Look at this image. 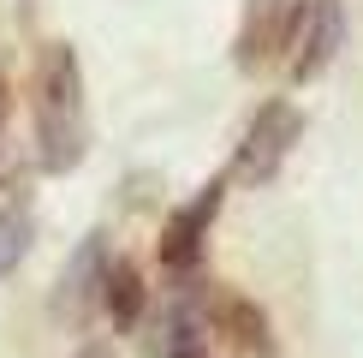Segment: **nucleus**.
<instances>
[{"label": "nucleus", "instance_id": "nucleus-1", "mask_svg": "<svg viewBox=\"0 0 363 358\" xmlns=\"http://www.w3.org/2000/svg\"><path fill=\"white\" fill-rule=\"evenodd\" d=\"M36 143H42V168L66 173L84 161L89 143V114H84V66L66 42H54L42 54L36 72Z\"/></svg>", "mask_w": 363, "mask_h": 358}, {"label": "nucleus", "instance_id": "nucleus-2", "mask_svg": "<svg viewBox=\"0 0 363 358\" xmlns=\"http://www.w3.org/2000/svg\"><path fill=\"white\" fill-rule=\"evenodd\" d=\"M304 12H310V0H250L245 36H238V66L256 72V66H268L280 48H292L298 30H304Z\"/></svg>", "mask_w": 363, "mask_h": 358}, {"label": "nucleus", "instance_id": "nucleus-3", "mask_svg": "<svg viewBox=\"0 0 363 358\" xmlns=\"http://www.w3.org/2000/svg\"><path fill=\"white\" fill-rule=\"evenodd\" d=\"M298 131H304V119L286 108V102H268V108H256L250 131H245V143H238V173H245V179H274V173H280V161L292 156Z\"/></svg>", "mask_w": 363, "mask_h": 358}, {"label": "nucleus", "instance_id": "nucleus-4", "mask_svg": "<svg viewBox=\"0 0 363 358\" xmlns=\"http://www.w3.org/2000/svg\"><path fill=\"white\" fill-rule=\"evenodd\" d=\"M220 197H226V185L215 179V185H203L185 209H173V221L161 227V263L167 268H191L203 257V239H208V227H215V215H220Z\"/></svg>", "mask_w": 363, "mask_h": 358}, {"label": "nucleus", "instance_id": "nucleus-5", "mask_svg": "<svg viewBox=\"0 0 363 358\" xmlns=\"http://www.w3.org/2000/svg\"><path fill=\"white\" fill-rule=\"evenodd\" d=\"M292 48H298V54H292V78H298V84L334 66V54L345 48V12H340V0H310L304 30H298Z\"/></svg>", "mask_w": 363, "mask_h": 358}, {"label": "nucleus", "instance_id": "nucleus-6", "mask_svg": "<svg viewBox=\"0 0 363 358\" xmlns=\"http://www.w3.org/2000/svg\"><path fill=\"white\" fill-rule=\"evenodd\" d=\"M96 305L113 317V328H138V322H143V305H149V287H143L138 263H125V257L101 263V287H96Z\"/></svg>", "mask_w": 363, "mask_h": 358}, {"label": "nucleus", "instance_id": "nucleus-7", "mask_svg": "<svg viewBox=\"0 0 363 358\" xmlns=\"http://www.w3.org/2000/svg\"><path fill=\"white\" fill-rule=\"evenodd\" d=\"M208 317H215V328L233 347H245L256 358H274V335H268V317L250 305V298H238V293H220L215 305H208Z\"/></svg>", "mask_w": 363, "mask_h": 358}, {"label": "nucleus", "instance_id": "nucleus-8", "mask_svg": "<svg viewBox=\"0 0 363 358\" xmlns=\"http://www.w3.org/2000/svg\"><path fill=\"white\" fill-rule=\"evenodd\" d=\"M101 239H84L78 257L66 263V275H60V310H66V322H84L89 305H96V287H101Z\"/></svg>", "mask_w": 363, "mask_h": 358}, {"label": "nucleus", "instance_id": "nucleus-9", "mask_svg": "<svg viewBox=\"0 0 363 358\" xmlns=\"http://www.w3.org/2000/svg\"><path fill=\"white\" fill-rule=\"evenodd\" d=\"M24 245H30V221L24 215H0V275L24 257Z\"/></svg>", "mask_w": 363, "mask_h": 358}, {"label": "nucleus", "instance_id": "nucleus-10", "mask_svg": "<svg viewBox=\"0 0 363 358\" xmlns=\"http://www.w3.org/2000/svg\"><path fill=\"white\" fill-rule=\"evenodd\" d=\"M6 114H12V90H6V78H0V126H6Z\"/></svg>", "mask_w": 363, "mask_h": 358}, {"label": "nucleus", "instance_id": "nucleus-11", "mask_svg": "<svg viewBox=\"0 0 363 358\" xmlns=\"http://www.w3.org/2000/svg\"><path fill=\"white\" fill-rule=\"evenodd\" d=\"M84 358H101V352H84Z\"/></svg>", "mask_w": 363, "mask_h": 358}]
</instances>
